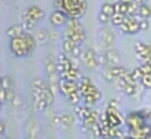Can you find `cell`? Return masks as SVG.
Wrapping results in <instances>:
<instances>
[{
    "label": "cell",
    "instance_id": "1",
    "mask_svg": "<svg viewBox=\"0 0 151 139\" xmlns=\"http://www.w3.org/2000/svg\"><path fill=\"white\" fill-rule=\"evenodd\" d=\"M35 46H37L35 37H32L28 32H25L22 37L12 38L9 41V48H10V51L16 57H27V56H29L34 51Z\"/></svg>",
    "mask_w": 151,
    "mask_h": 139
},
{
    "label": "cell",
    "instance_id": "2",
    "mask_svg": "<svg viewBox=\"0 0 151 139\" xmlns=\"http://www.w3.org/2000/svg\"><path fill=\"white\" fill-rule=\"evenodd\" d=\"M88 7L87 0H54V10H63L68 18L79 19Z\"/></svg>",
    "mask_w": 151,
    "mask_h": 139
},
{
    "label": "cell",
    "instance_id": "3",
    "mask_svg": "<svg viewBox=\"0 0 151 139\" xmlns=\"http://www.w3.org/2000/svg\"><path fill=\"white\" fill-rule=\"evenodd\" d=\"M125 123H126L129 132H132V130L142 129L147 125V120H145V117L142 116L141 111H131V113H128V116L125 119Z\"/></svg>",
    "mask_w": 151,
    "mask_h": 139
},
{
    "label": "cell",
    "instance_id": "4",
    "mask_svg": "<svg viewBox=\"0 0 151 139\" xmlns=\"http://www.w3.org/2000/svg\"><path fill=\"white\" fill-rule=\"evenodd\" d=\"M120 31L123 34H129V35H135L138 34L141 29H139V18L138 16H126L123 24L119 27Z\"/></svg>",
    "mask_w": 151,
    "mask_h": 139
},
{
    "label": "cell",
    "instance_id": "5",
    "mask_svg": "<svg viewBox=\"0 0 151 139\" xmlns=\"http://www.w3.org/2000/svg\"><path fill=\"white\" fill-rule=\"evenodd\" d=\"M128 72H129L128 67L117 64V66H107V67H104V70L101 72V75H103V78L106 81H116L117 78L126 75Z\"/></svg>",
    "mask_w": 151,
    "mask_h": 139
},
{
    "label": "cell",
    "instance_id": "6",
    "mask_svg": "<svg viewBox=\"0 0 151 139\" xmlns=\"http://www.w3.org/2000/svg\"><path fill=\"white\" fill-rule=\"evenodd\" d=\"M99 40H100L101 46L104 47L106 50L113 48L116 44V35L110 28H101L100 34H99Z\"/></svg>",
    "mask_w": 151,
    "mask_h": 139
},
{
    "label": "cell",
    "instance_id": "7",
    "mask_svg": "<svg viewBox=\"0 0 151 139\" xmlns=\"http://www.w3.org/2000/svg\"><path fill=\"white\" fill-rule=\"evenodd\" d=\"M81 60L88 69H96L99 66V54L94 48H85L81 56Z\"/></svg>",
    "mask_w": 151,
    "mask_h": 139
},
{
    "label": "cell",
    "instance_id": "8",
    "mask_svg": "<svg viewBox=\"0 0 151 139\" xmlns=\"http://www.w3.org/2000/svg\"><path fill=\"white\" fill-rule=\"evenodd\" d=\"M104 114H106V117H107V122H109V126H110V128H119V126H122L123 119H122L119 110L107 107Z\"/></svg>",
    "mask_w": 151,
    "mask_h": 139
},
{
    "label": "cell",
    "instance_id": "9",
    "mask_svg": "<svg viewBox=\"0 0 151 139\" xmlns=\"http://www.w3.org/2000/svg\"><path fill=\"white\" fill-rule=\"evenodd\" d=\"M59 91L63 94L65 97H68L69 94L79 91V87H78V82H75V81L60 79V82H59Z\"/></svg>",
    "mask_w": 151,
    "mask_h": 139
},
{
    "label": "cell",
    "instance_id": "10",
    "mask_svg": "<svg viewBox=\"0 0 151 139\" xmlns=\"http://www.w3.org/2000/svg\"><path fill=\"white\" fill-rule=\"evenodd\" d=\"M66 21H68V15H66L63 10H54V12H51L50 24L53 25V27L59 28V27L65 25V24H66Z\"/></svg>",
    "mask_w": 151,
    "mask_h": 139
},
{
    "label": "cell",
    "instance_id": "11",
    "mask_svg": "<svg viewBox=\"0 0 151 139\" xmlns=\"http://www.w3.org/2000/svg\"><path fill=\"white\" fill-rule=\"evenodd\" d=\"M24 16H27V18H31V19H34V21H41L43 18H44V10L40 7V6H35V4H32V6H29L25 12H24Z\"/></svg>",
    "mask_w": 151,
    "mask_h": 139
},
{
    "label": "cell",
    "instance_id": "12",
    "mask_svg": "<svg viewBox=\"0 0 151 139\" xmlns=\"http://www.w3.org/2000/svg\"><path fill=\"white\" fill-rule=\"evenodd\" d=\"M63 37L69 38L75 44H82L84 40H85V31H69V29H65V35Z\"/></svg>",
    "mask_w": 151,
    "mask_h": 139
},
{
    "label": "cell",
    "instance_id": "13",
    "mask_svg": "<svg viewBox=\"0 0 151 139\" xmlns=\"http://www.w3.org/2000/svg\"><path fill=\"white\" fill-rule=\"evenodd\" d=\"M27 31H25V28H24V25L22 24H16V25H12V27H9L7 29H6V34H7V37L12 40V38H18V37H22L24 34H25Z\"/></svg>",
    "mask_w": 151,
    "mask_h": 139
},
{
    "label": "cell",
    "instance_id": "14",
    "mask_svg": "<svg viewBox=\"0 0 151 139\" xmlns=\"http://www.w3.org/2000/svg\"><path fill=\"white\" fill-rule=\"evenodd\" d=\"M106 56H107V60H109V66H117L119 62H120V54L117 50L114 48H110V50H104Z\"/></svg>",
    "mask_w": 151,
    "mask_h": 139
},
{
    "label": "cell",
    "instance_id": "15",
    "mask_svg": "<svg viewBox=\"0 0 151 139\" xmlns=\"http://www.w3.org/2000/svg\"><path fill=\"white\" fill-rule=\"evenodd\" d=\"M82 76H84V75L81 73V70H79V69H72V70H69V72L62 73V75H60V79H66V81H75V82H79Z\"/></svg>",
    "mask_w": 151,
    "mask_h": 139
},
{
    "label": "cell",
    "instance_id": "16",
    "mask_svg": "<svg viewBox=\"0 0 151 139\" xmlns=\"http://www.w3.org/2000/svg\"><path fill=\"white\" fill-rule=\"evenodd\" d=\"M44 69H46V73L51 76V75H56L57 73V62H54L50 56H47L44 59Z\"/></svg>",
    "mask_w": 151,
    "mask_h": 139
},
{
    "label": "cell",
    "instance_id": "17",
    "mask_svg": "<svg viewBox=\"0 0 151 139\" xmlns=\"http://www.w3.org/2000/svg\"><path fill=\"white\" fill-rule=\"evenodd\" d=\"M101 98H103V94H85L82 97V101L87 107H93L94 104H97L100 101Z\"/></svg>",
    "mask_w": 151,
    "mask_h": 139
},
{
    "label": "cell",
    "instance_id": "18",
    "mask_svg": "<svg viewBox=\"0 0 151 139\" xmlns=\"http://www.w3.org/2000/svg\"><path fill=\"white\" fill-rule=\"evenodd\" d=\"M65 29H69V31H84V27H82V24L79 22V19L68 18V21H66V24H65Z\"/></svg>",
    "mask_w": 151,
    "mask_h": 139
},
{
    "label": "cell",
    "instance_id": "19",
    "mask_svg": "<svg viewBox=\"0 0 151 139\" xmlns=\"http://www.w3.org/2000/svg\"><path fill=\"white\" fill-rule=\"evenodd\" d=\"M49 34H50L49 29H46V28H38V29L35 31V41H37L38 44L47 43V41H49Z\"/></svg>",
    "mask_w": 151,
    "mask_h": 139
},
{
    "label": "cell",
    "instance_id": "20",
    "mask_svg": "<svg viewBox=\"0 0 151 139\" xmlns=\"http://www.w3.org/2000/svg\"><path fill=\"white\" fill-rule=\"evenodd\" d=\"M141 87H142V85H141L139 82L128 84V87L123 90V92H125V95H128V97H135V95L139 94V88H141Z\"/></svg>",
    "mask_w": 151,
    "mask_h": 139
},
{
    "label": "cell",
    "instance_id": "21",
    "mask_svg": "<svg viewBox=\"0 0 151 139\" xmlns=\"http://www.w3.org/2000/svg\"><path fill=\"white\" fill-rule=\"evenodd\" d=\"M139 19H150L151 16V4L148 3H144V4H139V10H138V15H137Z\"/></svg>",
    "mask_w": 151,
    "mask_h": 139
},
{
    "label": "cell",
    "instance_id": "22",
    "mask_svg": "<svg viewBox=\"0 0 151 139\" xmlns=\"http://www.w3.org/2000/svg\"><path fill=\"white\" fill-rule=\"evenodd\" d=\"M113 6H114V12L116 13H120V15H128V7H129V3H123V1H120V0H117L116 3H113Z\"/></svg>",
    "mask_w": 151,
    "mask_h": 139
},
{
    "label": "cell",
    "instance_id": "23",
    "mask_svg": "<svg viewBox=\"0 0 151 139\" xmlns=\"http://www.w3.org/2000/svg\"><path fill=\"white\" fill-rule=\"evenodd\" d=\"M75 43L70 41L69 38H65L63 37V41H62V48H63V53L65 54H72L73 53V48H75Z\"/></svg>",
    "mask_w": 151,
    "mask_h": 139
},
{
    "label": "cell",
    "instance_id": "24",
    "mask_svg": "<svg viewBox=\"0 0 151 139\" xmlns=\"http://www.w3.org/2000/svg\"><path fill=\"white\" fill-rule=\"evenodd\" d=\"M22 25H24L25 31L28 32V31H32V29H35V28H37V21H34V19L27 18V16H24V15H22Z\"/></svg>",
    "mask_w": 151,
    "mask_h": 139
},
{
    "label": "cell",
    "instance_id": "25",
    "mask_svg": "<svg viewBox=\"0 0 151 139\" xmlns=\"http://www.w3.org/2000/svg\"><path fill=\"white\" fill-rule=\"evenodd\" d=\"M73 107L75 105H78V104H81V100H82V94L79 92V91H76V92H72V94H69L68 97H65Z\"/></svg>",
    "mask_w": 151,
    "mask_h": 139
},
{
    "label": "cell",
    "instance_id": "26",
    "mask_svg": "<svg viewBox=\"0 0 151 139\" xmlns=\"http://www.w3.org/2000/svg\"><path fill=\"white\" fill-rule=\"evenodd\" d=\"M101 13H104V15H107L109 18H111L116 12H114V6H113V3H109V1H106V3H103L101 4V9H100Z\"/></svg>",
    "mask_w": 151,
    "mask_h": 139
},
{
    "label": "cell",
    "instance_id": "27",
    "mask_svg": "<svg viewBox=\"0 0 151 139\" xmlns=\"http://www.w3.org/2000/svg\"><path fill=\"white\" fill-rule=\"evenodd\" d=\"M72 123H73L72 114H69V113H62V114H60V125H62V126L68 128V126H70Z\"/></svg>",
    "mask_w": 151,
    "mask_h": 139
},
{
    "label": "cell",
    "instance_id": "28",
    "mask_svg": "<svg viewBox=\"0 0 151 139\" xmlns=\"http://www.w3.org/2000/svg\"><path fill=\"white\" fill-rule=\"evenodd\" d=\"M125 15H120V13H114L113 16H111V19H110V24L113 25V27H120L122 24H123V21H125Z\"/></svg>",
    "mask_w": 151,
    "mask_h": 139
},
{
    "label": "cell",
    "instance_id": "29",
    "mask_svg": "<svg viewBox=\"0 0 151 139\" xmlns=\"http://www.w3.org/2000/svg\"><path fill=\"white\" fill-rule=\"evenodd\" d=\"M31 88H32V90H38V91H41V90L47 88V85L43 82V79L35 78V79H32V82H31Z\"/></svg>",
    "mask_w": 151,
    "mask_h": 139
},
{
    "label": "cell",
    "instance_id": "30",
    "mask_svg": "<svg viewBox=\"0 0 151 139\" xmlns=\"http://www.w3.org/2000/svg\"><path fill=\"white\" fill-rule=\"evenodd\" d=\"M1 87H3V90H6V91L13 90V81H12V78H10V76H3V78H1Z\"/></svg>",
    "mask_w": 151,
    "mask_h": 139
},
{
    "label": "cell",
    "instance_id": "31",
    "mask_svg": "<svg viewBox=\"0 0 151 139\" xmlns=\"http://www.w3.org/2000/svg\"><path fill=\"white\" fill-rule=\"evenodd\" d=\"M37 136H38V128H37L34 123H31V126L28 128V135H27V138L37 139Z\"/></svg>",
    "mask_w": 151,
    "mask_h": 139
},
{
    "label": "cell",
    "instance_id": "32",
    "mask_svg": "<svg viewBox=\"0 0 151 139\" xmlns=\"http://www.w3.org/2000/svg\"><path fill=\"white\" fill-rule=\"evenodd\" d=\"M114 85H116L117 90H122V91H123V90L128 87V81H126L123 76H120V78H117V79L114 81Z\"/></svg>",
    "mask_w": 151,
    "mask_h": 139
},
{
    "label": "cell",
    "instance_id": "33",
    "mask_svg": "<svg viewBox=\"0 0 151 139\" xmlns=\"http://www.w3.org/2000/svg\"><path fill=\"white\" fill-rule=\"evenodd\" d=\"M132 78H134V81L135 82H141V79H142V76H144V73L141 72V69L139 67H135V69H132Z\"/></svg>",
    "mask_w": 151,
    "mask_h": 139
},
{
    "label": "cell",
    "instance_id": "34",
    "mask_svg": "<svg viewBox=\"0 0 151 139\" xmlns=\"http://www.w3.org/2000/svg\"><path fill=\"white\" fill-rule=\"evenodd\" d=\"M147 47H148V44H145V43H142V41H137V43L134 44L135 53H142V51L147 50Z\"/></svg>",
    "mask_w": 151,
    "mask_h": 139
},
{
    "label": "cell",
    "instance_id": "35",
    "mask_svg": "<svg viewBox=\"0 0 151 139\" xmlns=\"http://www.w3.org/2000/svg\"><path fill=\"white\" fill-rule=\"evenodd\" d=\"M139 69H141V72H142L144 75H151V62H147V63H141Z\"/></svg>",
    "mask_w": 151,
    "mask_h": 139
},
{
    "label": "cell",
    "instance_id": "36",
    "mask_svg": "<svg viewBox=\"0 0 151 139\" xmlns=\"http://www.w3.org/2000/svg\"><path fill=\"white\" fill-rule=\"evenodd\" d=\"M144 88H151V75H144L142 76V79H141V82H139Z\"/></svg>",
    "mask_w": 151,
    "mask_h": 139
},
{
    "label": "cell",
    "instance_id": "37",
    "mask_svg": "<svg viewBox=\"0 0 151 139\" xmlns=\"http://www.w3.org/2000/svg\"><path fill=\"white\" fill-rule=\"evenodd\" d=\"M148 28H150V21L148 19H139V29L147 31Z\"/></svg>",
    "mask_w": 151,
    "mask_h": 139
},
{
    "label": "cell",
    "instance_id": "38",
    "mask_svg": "<svg viewBox=\"0 0 151 139\" xmlns=\"http://www.w3.org/2000/svg\"><path fill=\"white\" fill-rule=\"evenodd\" d=\"M99 64H103V66H109V60H107V56H106V53H101L99 54Z\"/></svg>",
    "mask_w": 151,
    "mask_h": 139
},
{
    "label": "cell",
    "instance_id": "39",
    "mask_svg": "<svg viewBox=\"0 0 151 139\" xmlns=\"http://www.w3.org/2000/svg\"><path fill=\"white\" fill-rule=\"evenodd\" d=\"M70 62H72V66H73V69H79V66H81V57H73V56H70Z\"/></svg>",
    "mask_w": 151,
    "mask_h": 139
},
{
    "label": "cell",
    "instance_id": "40",
    "mask_svg": "<svg viewBox=\"0 0 151 139\" xmlns=\"http://www.w3.org/2000/svg\"><path fill=\"white\" fill-rule=\"evenodd\" d=\"M82 53H84V51H82V47H81V44H76V46H75V48H73L72 56H73V57H81V56H82Z\"/></svg>",
    "mask_w": 151,
    "mask_h": 139
},
{
    "label": "cell",
    "instance_id": "41",
    "mask_svg": "<svg viewBox=\"0 0 151 139\" xmlns=\"http://www.w3.org/2000/svg\"><path fill=\"white\" fill-rule=\"evenodd\" d=\"M107 107H110V108H116V110H119V102H117V100H116V98H111V100L109 101V104H107Z\"/></svg>",
    "mask_w": 151,
    "mask_h": 139
},
{
    "label": "cell",
    "instance_id": "42",
    "mask_svg": "<svg viewBox=\"0 0 151 139\" xmlns=\"http://www.w3.org/2000/svg\"><path fill=\"white\" fill-rule=\"evenodd\" d=\"M110 19H111V18H109V16H107V15H104V13H99V21H100L101 24H107V22H110Z\"/></svg>",
    "mask_w": 151,
    "mask_h": 139
},
{
    "label": "cell",
    "instance_id": "43",
    "mask_svg": "<svg viewBox=\"0 0 151 139\" xmlns=\"http://www.w3.org/2000/svg\"><path fill=\"white\" fill-rule=\"evenodd\" d=\"M57 40H59V34H57L56 31H50V34H49V41L54 43V41H57Z\"/></svg>",
    "mask_w": 151,
    "mask_h": 139
},
{
    "label": "cell",
    "instance_id": "44",
    "mask_svg": "<svg viewBox=\"0 0 151 139\" xmlns=\"http://www.w3.org/2000/svg\"><path fill=\"white\" fill-rule=\"evenodd\" d=\"M66 59H69V56H68V54H65L63 51H60V53H59V56H57V63H62V62H65Z\"/></svg>",
    "mask_w": 151,
    "mask_h": 139
},
{
    "label": "cell",
    "instance_id": "45",
    "mask_svg": "<svg viewBox=\"0 0 151 139\" xmlns=\"http://www.w3.org/2000/svg\"><path fill=\"white\" fill-rule=\"evenodd\" d=\"M4 101H7V91L6 90H0V102H4Z\"/></svg>",
    "mask_w": 151,
    "mask_h": 139
},
{
    "label": "cell",
    "instance_id": "46",
    "mask_svg": "<svg viewBox=\"0 0 151 139\" xmlns=\"http://www.w3.org/2000/svg\"><path fill=\"white\" fill-rule=\"evenodd\" d=\"M51 123H53L54 126L60 125V114H54V116L51 117Z\"/></svg>",
    "mask_w": 151,
    "mask_h": 139
},
{
    "label": "cell",
    "instance_id": "47",
    "mask_svg": "<svg viewBox=\"0 0 151 139\" xmlns=\"http://www.w3.org/2000/svg\"><path fill=\"white\" fill-rule=\"evenodd\" d=\"M15 97H16V92H15L13 90H9V91H7V101H9V102H12Z\"/></svg>",
    "mask_w": 151,
    "mask_h": 139
},
{
    "label": "cell",
    "instance_id": "48",
    "mask_svg": "<svg viewBox=\"0 0 151 139\" xmlns=\"http://www.w3.org/2000/svg\"><path fill=\"white\" fill-rule=\"evenodd\" d=\"M4 133H6V125L0 120V136H3Z\"/></svg>",
    "mask_w": 151,
    "mask_h": 139
},
{
    "label": "cell",
    "instance_id": "49",
    "mask_svg": "<svg viewBox=\"0 0 151 139\" xmlns=\"http://www.w3.org/2000/svg\"><path fill=\"white\" fill-rule=\"evenodd\" d=\"M10 104H13V105H21V98H19V95H18V94H16V97L13 98V101H12Z\"/></svg>",
    "mask_w": 151,
    "mask_h": 139
},
{
    "label": "cell",
    "instance_id": "50",
    "mask_svg": "<svg viewBox=\"0 0 151 139\" xmlns=\"http://www.w3.org/2000/svg\"><path fill=\"white\" fill-rule=\"evenodd\" d=\"M135 1H137L138 4H144V3H147L148 0H135Z\"/></svg>",
    "mask_w": 151,
    "mask_h": 139
},
{
    "label": "cell",
    "instance_id": "51",
    "mask_svg": "<svg viewBox=\"0 0 151 139\" xmlns=\"http://www.w3.org/2000/svg\"><path fill=\"white\" fill-rule=\"evenodd\" d=\"M120 1H123V3H132V1H135V0H120Z\"/></svg>",
    "mask_w": 151,
    "mask_h": 139
},
{
    "label": "cell",
    "instance_id": "52",
    "mask_svg": "<svg viewBox=\"0 0 151 139\" xmlns=\"http://www.w3.org/2000/svg\"><path fill=\"white\" fill-rule=\"evenodd\" d=\"M1 88H3V87H1V78H0V90H1Z\"/></svg>",
    "mask_w": 151,
    "mask_h": 139
},
{
    "label": "cell",
    "instance_id": "53",
    "mask_svg": "<svg viewBox=\"0 0 151 139\" xmlns=\"http://www.w3.org/2000/svg\"><path fill=\"white\" fill-rule=\"evenodd\" d=\"M1 104H3V102H0V108H1Z\"/></svg>",
    "mask_w": 151,
    "mask_h": 139
},
{
    "label": "cell",
    "instance_id": "54",
    "mask_svg": "<svg viewBox=\"0 0 151 139\" xmlns=\"http://www.w3.org/2000/svg\"><path fill=\"white\" fill-rule=\"evenodd\" d=\"M0 139H4V138H1V136H0Z\"/></svg>",
    "mask_w": 151,
    "mask_h": 139
},
{
    "label": "cell",
    "instance_id": "55",
    "mask_svg": "<svg viewBox=\"0 0 151 139\" xmlns=\"http://www.w3.org/2000/svg\"><path fill=\"white\" fill-rule=\"evenodd\" d=\"M148 1H150V4H151V0H148Z\"/></svg>",
    "mask_w": 151,
    "mask_h": 139
},
{
    "label": "cell",
    "instance_id": "56",
    "mask_svg": "<svg viewBox=\"0 0 151 139\" xmlns=\"http://www.w3.org/2000/svg\"><path fill=\"white\" fill-rule=\"evenodd\" d=\"M49 139H51V138H49Z\"/></svg>",
    "mask_w": 151,
    "mask_h": 139
}]
</instances>
